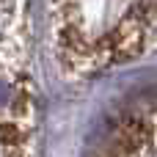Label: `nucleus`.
<instances>
[{"instance_id":"nucleus-1","label":"nucleus","mask_w":157,"mask_h":157,"mask_svg":"<svg viewBox=\"0 0 157 157\" xmlns=\"http://www.w3.org/2000/svg\"><path fill=\"white\" fill-rule=\"evenodd\" d=\"M6 157H19V155L17 152H6Z\"/></svg>"}]
</instances>
